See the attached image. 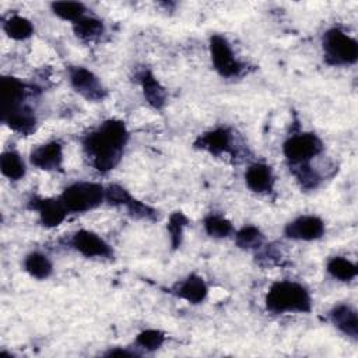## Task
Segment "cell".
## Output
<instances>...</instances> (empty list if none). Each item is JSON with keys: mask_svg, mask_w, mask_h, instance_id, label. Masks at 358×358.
I'll list each match as a JSON object with an SVG mask.
<instances>
[{"mask_svg": "<svg viewBox=\"0 0 358 358\" xmlns=\"http://www.w3.org/2000/svg\"><path fill=\"white\" fill-rule=\"evenodd\" d=\"M129 137L123 120L106 119L83 137V151L94 169L108 173L120 162Z\"/></svg>", "mask_w": 358, "mask_h": 358, "instance_id": "6da1fadb", "label": "cell"}, {"mask_svg": "<svg viewBox=\"0 0 358 358\" xmlns=\"http://www.w3.org/2000/svg\"><path fill=\"white\" fill-rule=\"evenodd\" d=\"M264 305L274 315L309 313L312 310V296L301 282L280 280L270 285L264 296Z\"/></svg>", "mask_w": 358, "mask_h": 358, "instance_id": "7a4b0ae2", "label": "cell"}, {"mask_svg": "<svg viewBox=\"0 0 358 358\" xmlns=\"http://www.w3.org/2000/svg\"><path fill=\"white\" fill-rule=\"evenodd\" d=\"M323 56L330 66H350L358 60V42L340 28H330L322 38Z\"/></svg>", "mask_w": 358, "mask_h": 358, "instance_id": "3957f363", "label": "cell"}, {"mask_svg": "<svg viewBox=\"0 0 358 358\" xmlns=\"http://www.w3.org/2000/svg\"><path fill=\"white\" fill-rule=\"evenodd\" d=\"M60 200L69 213H87L105 201V186L98 182H74L64 187Z\"/></svg>", "mask_w": 358, "mask_h": 358, "instance_id": "277c9868", "label": "cell"}, {"mask_svg": "<svg viewBox=\"0 0 358 358\" xmlns=\"http://www.w3.org/2000/svg\"><path fill=\"white\" fill-rule=\"evenodd\" d=\"M320 137L312 131H301L289 136L282 144V154L292 166L306 165L323 151Z\"/></svg>", "mask_w": 358, "mask_h": 358, "instance_id": "5b68a950", "label": "cell"}, {"mask_svg": "<svg viewBox=\"0 0 358 358\" xmlns=\"http://www.w3.org/2000/svg\"><path fill=\"white\" fill-rule=\"evenodd\" d=\"M208 49L211 64L221 77L234 78L242 73L243 64L238 60L231 43L224 35L213 34L208 41Z\"/></svg>", "mask_w": 358, "mask_h": 358, "instance_id": "8992f818", "label": "cell"}, {"mask_svg": "<svg viewBox=\"0 0 358 358\" xmlns=\"http://www.w3.org/2000/svg\"><path fill=\"white\" fill-rule=\"evenodd\" d=\"M69 83L77 94L91 102L103 101L108 95V91L99 77L83 66L69 67Z\"/></svg>", "mask_w": 358, "mask_h": 358, "instance_id": "52a82bcc", "label": "cell"}, {"mask_svg": "<svg viewBox=\"0 0 358 358\" xmlns=\"http://www.w3.org/2000/svg\"><path fill=\"white\" fill-rule=\"evenodd\" d=\"M70 245L74 250L88 259H112V246L96 232L90 229H78L70 238Z\"/></svg>", "mask_w": 358, "mask_h": 358, "instance_id": "ba28073f", "label": "cell"}, {"mask_svg": "<svg viewBox=\"0 0 358 358\" xmlns=\"http://www.w3.org/2000/svg\"><path fill=\"white\" fill-rule=\"evenodd\" d=\"M326 232L324 221L317 215H299L284 227V236L292 241L312 242L320 239Z\"/></svg>", "mask_w": 358, "mask_h": 358, "instance_id": "9c48e42d", "label": "cell"}, {"mask_svg": "<svg viewBox=\"0 0 358 358\" xmlns=\"http://www.w3.org/2000/svg\"><path fill=\"white\" fill-rule=\"evenodd\" d=\"M29 208L38 213L39 222L45 228H55L59 227L66 217L70 214L60 197H39L32 196L29 200Z\"/></svg>", "mask_w": 358, "mask_h": 358, "instance_id": "30bf717a", "label": "cell"}, {"mask_svg": "<svg viewBox=\"0 0 358 358\" xmlns=\"http://www.w3.org/2000/svg\"><path fill=\"white\" fill-rule=\"evenodd\" d=\"M63 145L56 140L35 147L29 155L34 166L48 172L63 171Z\"/></svg>", "mask_w": 358, "mask_h": 358, "instance_id": "8fae6325", "label": "cell"}, {"mask_svg": "<svg viewBox=\"0 0 358 358\" xmlns=\"http://www.w3.org/2000/svg\"><path fill=\"white\" fill-rule=\"evenodd\" d=\"M28 95V87L24 81L13 76H3L0 80V101L1 113L21 106Z\"/></svg>", "mask_w": 358, "mask_h": 358, "instance_id": "7c38bea8", "label": "cell"}, {"mask_svg": "<svg viewBox=\"0 0 358 358\" xmlns=\"http://www.w3.org/2000/svg\"><path fill=\"white\" fill-rule=\"evenodd\" d=\"M232 134L228 127H215L197 137L194 147L200 148L211 155H221L231 152Z\"/></svg>", "mask_w": 358, "mask_h": 358, "instance_id": "4fadbf2b", "label": "cell"}, {"mask_svg": "<svg viewBox=\"0 0 358 358\" xmlns=\"http://www.w3.org/2000/svg\"><path fill=\"white\" fill-rule=\"evenodd\" d=\"M172 294L192 305H199L206 301L208 295V285L203 277L189 274L186 278L178 281L172 287Z\"/></svg>", "mask_w": 358, "mask_h": 358, "instance_id": "5bb4252c", "label": "cell"}, {"mask_svg": "<svg viewBox=\"0 0 358 358\" xmlns=\"http://www.w3.org/2000/svg\"><path fill=\"white\" fill-rule=\"evenodd\" d=\"M1 122L13 131L24 134V136H29L35 131L36 115L28 103H24L11 110L3 112Z\"/></svg>", "mask_w": 358, "mask_h": 358, "instance_id": "9a60e30c", "label": "cell"}, {"mask_svg": "<svg viewBox=\"0 0 358 358\" xmlns=\"http://www.w3.org/2000/svg\"><path fill=\"white\" fill-rule=\"evenodd\" d=\"M274 172L264 162H255L245 171V183L248 189L257 194L270 193L274 187Z\"/></svg>", "mask_w": 358, "mask_h": 358, "instance_id": "2e32d148", "label": "cell"}, {"mask_svg": "<svg viewBox=\"0 0 358 358\" xmlns=\"http://www.w3.org/2000/svg\"><path fill=\"white\" fill-rule=\"evenodd\" d=\"M331 324L344 336L357 340L358 338V315L357 310L348 303H337L329 312Z\"/></svg>", "mask_w": 358, "mask_h": 358, "instance_id": "e0dca14e", "label": "cell"}, {"mask_svg": "<svg viewBox=\"0 0 358 358\" xmlns=\"http://www.w3.org/2000/svg\"><path fill=\"white\" fill-rule=\"evenodd\" d=\"M137 81L143 90L144 99L154 109H162L166 103V90L164 85L155 78V76L150 70H141L137 74Z\"/></svg>", "mask_w": 358, "mask_h": 358, "instance_id": "ac0fdd59", "label": "cell"}, {"mask_svg": "<svg viewBox=\"0 0 358 358\" xmlns=\"http://www.w3.org/2000/svg\"><path fill=\"white\" fill-rule=\"evenodd\" d=\"M24 270L36 280H46L53 273V264L50 259L42 252H31L24 259Z\"/></svg>", "mask_w": 358, "mask_h": 358, "instance_id": "d6986e66", "label": "cell"}, {"mask_svg": "<svg viewBox=\"0 0 358 358\" xmlns=\"http://www.w3.org/2000/svg\"><path fill=\"white\" fill-rule=\"evenodd\" d=\"M0 171L3 176L7 178L8 180L17 182L25 176L27 166L24 159L17 151L8 150V151H4L0 157Z\"/></svg>", "mask_w": 358, "mask_h": 358, "instance_id": "ffe728a7", "label": "cell"}, {"mask_svg": "<svg viewBox=\"0 0 358 358\" xmlns=\"http://www.w3.org/2000/svg\"><path fill=\"white\" fill-rule=\"evenodd\" d=\"M3 31L4 34L14 41H25L29 39L34 32V24L24 15H10L7 20H4L3 22Z\"/></svg>", "mask_w": 358, "mask_h": 358, "instance_id": "44dd1931", "label": "cell"}, {"mask_svg": "<svg viewBox=\"0 0 358 358\" xmlns=\"http://www.w3.org/2000/svg\"><path fill=\"white\" fill-rule=\"evenodd\" d=\"M73 31L78 39L84 42H92L103 34L105 25L99 18L94 15H84L73 24Z\"/></svg>", "mask_w": 358, "mask_h": 358, "instance_id": "7402d4cb", "label": "cell"}, {"mask_svg": "<svg viewBox=\"0 0 358 358\" xmlns=\"http://www.w3.org/2000/svg\"><path fill=\"white\" fill-rule=\"evenodd\" d=\"M326 270L333 278H336L341 282H350L358 274L357 264L343 256L330 257L326 263Z\"/></svg>", "mask_w": 358, "mask_h": 358, "instance_id": "603a6c76", "label": "cell"}, {"mask_svg": "<svg viewBox=\"0 0 358 358\" xmlns=\"http://www.w3.org/2000/svg\"><path fill=\"white\" fill-rule=\"evenodd\" d=\"M204 231L208 236L214 239H224L234 234V225L232 222L220 214H207L203 220Z\"/></svg>", "mask_w": 358, "mask_h": 358, "instance_id": "cb8c5ba5", "label": "cell"}, {"mask_svg": "<svg viewBox=\"0 0 358 358\" xmlns=\"http://www.w3.org/2000/svg\"><path fill=\"white\" fill-rule=\"evenodd\" d=\"M235 245L243 250L259 249L264 242V234L256 225H243L235 232Z\"/></svg>", "mask_w": 358, "mask_h": 358, "instance_id": "d4e9b609", "label": "cell"}, {"mask_svg": "<svg viewBox=\"0 0 358 358\" xmlns=\"http://www.w3.org/2000/svg\"><path fill=\"white\" fill-rule=\"evenodd\" d=\"M50 10L60 20L73 24L87 15V7L80 1H53L50 3Z\"/></svg>", "mask_w": 358, "mask_h": 358, "instance_id": "484cf974", "label": "cell"}, {"mask_svg": "<svg viewBox=\"0 0 358 358\" xmlns=\"http://www.w3.org/2000/svg\"><path fill=\"white\" fill-rule=\"evenodd\" d=\"M187 217L182 211H175L169 215L166 222V231L169 235V243L172 249H178L182 245L183 231L187 227Z\"/></svg>", "mask_w": 358, "mask_h": 358, "instance_id": "4316f807", "label": "cell"}, {"mask_svg": "<svg viewBox=\"0 0 358 358\" xmlns=\"http://www.w3.org/2000/svg\"><path fill=\"white\" fill-rule=\"evenodd\" d=\"M134 343L137 348L144 351H155L165 343V333L158 329H145L136 336Z\"/></svg>", "mask_w": 358, "mask_h": 358, "instance_id": "83f0119b", "label": "cell"}, {"mask_svg": "<svg viewBox=\"0 0 358 358\" xmlns=\"http://www.w3.org/2000/svg\"><path fill=\"white\" fill-rule=\"evenodd\" d=\"M105 355L108 357H136L137 352L126 350V348H110L108 352H105Z\"/></svg>", "mask_w": 358, "mask_h": 358, "instance_id": "f1b7e54d", "label": "cell"}]
</instances>
